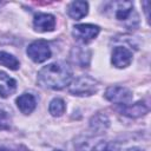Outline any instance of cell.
Masks as SVG:
<instances>
[{
	"label": "cell",
	"mask_w": 151,
	"mask_h": 151,
	"mask_svg": "<svg viewBox=\"0 0 151 151\" xmlns=\"http://www.w3.org/2000/svg\"><path fill=\"white\" fill-rule=\"evenodd\" d=\"M72 81V70L64 61H57L44 66L38 72L40 86L51 90H61Z\"/></svg>",
	"instance_id": "obj_1"
},
{
	"label": "cell",
	"mask_w": 151,
	"mask_h": 151,
	"mask_svg": "<svg viewBox=\"0 0 151 151\" xmlns=\"http://www.w3.org/2000/svg\"><path fill=\"white\" fill-rule=\"evenodd\" d=\"M98 81L90 76H80L70 83L68 91L74 96H92L98 90Z\"/></svg>",
	"instance_id": "obj_2"
},
{
	"label": "cell",
	"mask_w": 151,
	"mask_h": 151,
	"mask_svg": "<svg viewBox=\"0 0 151 151\" xmlns=\"http://www.w3.org/2000/svg\"><path fill=\"white\" fill-rule=\"evenodd\" d=\"M114 17L126 27L133 28L138 24V15L133 9L131 1H119L114 4Z\"/></svg>",
	"instance_id": "obj_3"
},
{
	"label": "cell",
	"mask_w": 151,
	"mask_h": 151,
	"mask_svg": "<svg viewBox=\"0 0 151 151\" xmlns=\"http://www.w3.org/2000/svg\"><path fill=\"white\" fill-rule=\"evenodd\" d=\"M26 52L34 63H44L51 58V48L48 42L45 40H35L31 42Z\"/></svg>",
	"instance_id": "obj_4"
},
{
	"label": "cell",
	"mask_w": 151,
	"mask_h": 151,
	"mask_svg": "<svg viewBox=\"0 0 151 151\" xmlns=\"http://www.w3.org/2000/svg\"><path fill=\"white\" fill-rule=\"evenodd\" d=\"M105 98L118 105H129L132 100V92L123 86H110L105 91Z\"/></svg>",
	"instance_id": "obj_5"
},
{
	"label": "cell",
	"mask_w": 151,
	"mask_h": 151,
	"mask_svg": "<svg viewBox=\"0 0 151 151\" xmlns=\"http://www.w3.org/2000/svg\"><path fill=\"white\" fill-rule=\"evenodd\" d=\"M99 31H100V28H99V26H97V25H92V24H80V25H76V26L73 27L72 34H73V37H74L77 40H79V41L86 44V42L93 40V39L99 34Z\"/></svg>",
	"instance_id": "obj_6"
},
{
	"label": "cell",
	"mask_w": 151,
	"mask_h": 151,
	"mask_svg": "<svg viewBox=\"0 0 151 151\" xmlns=\"http://www.w3.org/2000/svg\"><path fill=\"white\" fill-rule=\"evenodd\" d=\"M132 61V52L124 47V46H117L112 51L111 55V63L117 68H125L127 67Z\"/></svg>",
	"instance_id": "obj_7"
},
{
	"label": "cell",
	"mask_w": 151,
	"mask_h": 151,
	"mask_svg": "<svg viewBox=\"0 0 151 151\" xmlns=\"http://www.w3.org/2000/svg\"><path fill=\"white\" fill-rule=\"evenodd\" d=\"M33 26L38 32H51L55 27V18L48 13H38L33 19Z\"/></svg>",
	"instance_id": "obj_8"
},
{
	"label": "cell",
	"mask_w": 151,
	"mask_h": 151,
	"mask_svg": "<svg viewBox=\"0 0 151 151\" xmlns=\"http://www.w3.org/2000/svg\"><path fill=\"white\" fill-rule=\"evenodd\" d=\"M17 106L24 114H29L37 107V99L32 93H22L17 98Z\"/></svg>",
	"instance_id": "obj_9"
},
{
	"label": "cell",
	"mask_w": 151,
	"mask_h": 151,
	"mask_svg": "<svg viewBox=\"0 0 151 151\" xmlns=\"http://www.w3.org/2000/svg\"><path fill=\"white\" fill-rule=\"evenodd\" d=\"M120 112L130 118H139L149 112V107L143 101H137L136 104H129L123 106Z\"/></svg>",
	"instance_id": "obj_10"
},
{
	"label": "cell",
	"mask_w": 151,
	"mask_h": 151,
	"mask_svg": "<svg viewBox=\"0 0 151 151\" xmlns=\"http://www.w3.org/2000/svg\"><path fill=\"white\" fill-rule=\"evenodd\" d=\"M87 12L88 4L86 1H72L67 6V14L74 20H80L87 14Z\"/></svg>",
	"instance_id": "obj_11"
},
{
	"label": "cell",
	"mask_w": 151,
	"mask_h": 151,
	"mask_svg": "<svg viewBox=\"0 0 151 151\" xmlns=\"http://www.w3.org/2000/svg\"><path fill=\"white\" fill-rule=\"evenodd\" d=\"M0 81L4 83V84H0V97L7 98L15 91L17 81L4 71H0Z\"/></svg>",
	"instance_id": "obj_12"
},
{
	"label": "cell",
	"mask_w": 151,
	"mask_h": 151,
	"mask_svg": "<svg viewBox=\"0 0 151 151\" xmlns=\"http://www.w3.org/2000/svg\"><path fill=\"white\" fill-rule=\"evenodd\" d=\"M110 125V120L109 118L103 114V113H98L96 116H93L90 120V129L94 132V133H103L107 130Z\"/></svg>",
	"instance_id": "obj_13"
},
{
	"label": "cell",
	"mask_w": 151,
	"mask_h": 151,
	"mask_svg": "<svg viewBox=\"0 0 151 151\" xmlns=\"http://www.w3.org/2000/svg\"><path fill=\"white\" fill-rule=\"evenodd\" d=\"M72 60L73 63L78 64L79 66L81 67H86L90 63V51L88 50H85V48H80V47H76L72 50Z\"/></svg>",
	"instance_id": "obj_14"
},
{
	"label": "cell",
	"mask_w": 151,
	"mask_h": 151,
	"mask_svg": "<svg viewBox=\"0 0 151 151\" xmlns=\"http://www.w3.org/2000/svg\"><path fill=\"white\" fill-rule=\"evenodd\" d=\"M0 65L7 67L9 70H18L20 66V63L14 55H12L7 52L0 51Z\"/></svg>",
	"instance_id": "obj_15"
},
{
	"label": "cell",
	"mask_w": 151,
	"mask_h": 151,
	"mask_svg": "<svg viewBox=\"0 0 151 151\" xmlns=\"http://www.w3.org/2000/svg\"><path fill=\"white\" fill-rule=\"evenodd\" d=\"M66 110V105L65 101L60 98H54L51 100L50 106H48V111L53 117H60Z\"/></svg>",
	"instance_id": "obj_16"
},
{
	"label": "cell",
	"mask_w": 151,
	"mask_h": 151,
	"mask_svg": "<svg viewBox=\"0 0 151 151\" xmlns=\"http://www.w3.org/2000/svg\"><path fill=\"white\" fill-rule=\"evenodd\" d=\"M92 151H118V147L111 142H99Z\"/></svg>",
	"instance_id": "obj_17"
},
{
	"label": "cell",
	"mask_w": 151,
	"mask_h": 151,
	"mask_svg": "<svg viewBox=\"0 0 151 151\" xmlns=\"http://www.w3.org/2000/svg\"><path fill=\"white\" fill-rule=\"evenodd\" d=\"M11 129V118L4 110H0V130Z\"/></svg>",
	"instance_id": "obj_18"
},
{
	"label": "cell",
	"mask_w": 151,
	"mask_h": 151,
	"mask_svg": "<svg viewBox=\"0 0 151 151\" xmlns=\"http://www.w3.org/2000/svg\"><path fill=\"white\" fill-rule=\"evenodd\" d=\"M126 151H144V150L140 149V147H136V146H134V147H130V149H127Z\"/></svg>",
	"instance_id": "obj_19"
},
{
	"label": "cell",
	"mask_w": 151,
	"mask_h": 151,
	"mask_svg": "<svg viewBox=\"0 0 151 151\" xmlns=\"http://www.w3.org/2000/svg\"><path fill=\"white\" fill-rule=\"evenodd\" d=\"M53 151H61V150H53Z\"/></svg>",
	"instance_id": "obj_20"
}]
</instances>
